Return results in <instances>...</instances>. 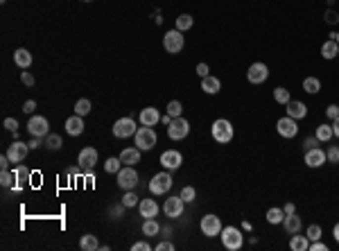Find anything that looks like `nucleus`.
Instances as JSON below:
<instances>
[{
  "label": "nucleus",
  "mask_w": 339,
  "mask_h": 251,
  "mask_svg": "<svg viewBox=\"0 0 339 251\" xmlns=\"http://www.w3.org/2000/svg\"><path fill=\"white\" fill-rule=\"evenodd\" d=\"M131 249H133V251H149V249H152V245L143 240V242H136V245H133Z\"/></svg>",
  "instance_id": "nucleus-48"
},
{
  "label": "nucleus",
  "mask_w": 339,
  "mask_h": 251,
  "mask_svg": "<svg viewBox=\"0 0 339 251\" xmlns=\"http://www.w3.org/2000/svg\"><path fill=\"white\" fill-rule=\"evenodd\" d=\"M190 134V123H188L186 118H172V123L168 125V136L172 140H183L186 136Z\"/></svg>",
  "instance_id": "nucleus-5"
},
{
  "label": "nucleus",
  "mask_w": 339,
  "mask_h": 251,
  "mask_svg": "<svg viewBox=\"0 0 339 251\" xmlns=\"http://www.w3.org/2000/svg\"><path fill=\"white\" fill-rule=\"evenodd\" d=\"M34 109H37V102L34 100H27L25 104H23V111L25 113H34Z\"/></svg>",
  "instance_id": "nucleus-51"
},
{
  "label": "nucleus",
  "mask_w": 339,
  "mask_h": 251,
  "mask_svg": "<svg viewBox=\"0 0 339 251\" xmlns=\"http://www.w3.org/2000/svg\"><path fill=\"white\" fill-rule=\"evenodd\" d=\"M138 131L136 123H133V118H120V120H116L113 123V136L116 138H129V136H133Z\"/></svg>",
  "instance_id": "nucleus-9"
},
{
  "label": "nucleus",
  "mask_w": 339,
  "mask_h": 251,
  "mask_svg": "<svg viewBox=\"0 0 339 251\" xmlns=\"http://www.w3.org/2000/svg\"><path fill=\"white\" fill-rule=\"evenodd\" d=\"M161 123V113L159 109L154 107H145L143 111H140V125H145V127H154V125Z\"/></svg>",
  "instance_id": "nucleus-19"
},
{
  "label": "nucleus",
  "mask_w": 339,
  "mask_h": 251,
  "mask_svg": "<svg viewBox=\"0 0 339 251\" xmlns=\"http://www.w3.org/2000/svg\"><path fill=\"white\" fill-rule=\"evenodd\" d=\"M39 145H41V143H39V138H37V136H34V138H32V143H30V147H32V150H37Z\"/></svg>",
  "instance_id": "nucleus-59"
},
{
  "label": "nucleus",
  "mask_w": 339,
  "mask_h": 251,
  "mask_svg": "<svg viewBox=\"0 0 339 251\" xmlns=\"http://www.w3.org/2000/svg\"><path fill=\"white\" fill-rule=\"evenodd\" d=\"M326 156H328L330 163H339V147L337 145H330L328 152H326Z\"/></svg>",
  "instance_id": "nucleus-44"
},
{
  "label": "nucleus",
  "mask_w": 339,
  "mask_h": 251,
  "mask_svg": "<svg viewBox=\"0 0 339 251\" xmlns=\"http://www.w3.org/2000/svg\"><path fill=\"white\" fill-rule=\"evenodd\" d=\"M197 75L202 77V80H204V77H208V66L206 64H199V66H197Z\"/></svg>",
  "instance_id": "nucleus-52"
},
{
  "label": "nucleus",
  "mask_w": 339,
  "mask_h": 251,
  "mask_svg": "<svg viewBox=\"0 0 339 251\" xmlns=\"http://www.w3.org/2000/svg\"><path fill=\"white\" fill-rule=\"evenodd\" d=\"M192 25H195V18H192L190 14H181V16L176 18V30H179V32H188Z\"/></svg>",
  "instance_id": "nucleus-33"
},
{
  "label": "nucleus",
  "mask_w": 339,
  "mask_h": 251,
  "mask_svg": "<svg viewBox=\"0 0 339 251\" xmlns=\"http://www.w3.org/2000/svg\"><path fill=\"white\" fill-rule=\"evenodd\" d=\"M21 82H23L25 86H34V75H32V73H23V75H21Z\"/></svg>",
  "instance_id": "nucleus-47"
},
{
  "label": "nucleus",
  "mask_w": 339,
  "mask_h": 251,
  "mask_svg": "<svg viewBox=\"0 0 339 251\" xmlns=\"http://www.w3.org/2000/svg\"><path fill=\"white\" fill-rule=\"evenodd\" d=\"M290 249L292 251H307L310 249V242H307V235H292L290 240Z\"/></svg>",
  "instance_id": "nucleus-27"
},
{
  "label": "nucleus",
  "mask_w": 339,
  "mask_h": 251,
  "mask_svg": "<svg viewBox=\"0 0 339 251\" xmlns=\"http://www.w3.org/2000/svg\"><path fill=\"white\" fill-rule=\"evenodd\" d=\"M0 2H7V0H0Z\"/></svg>",
  "instance_id": "nucleus-62"
},
{
  "label": "nucleus",
  "mask_w": 339,
  "mask_h": 251,
  "mask_svg": "<svg viewBox=\"0 0 339 251\" xmlns=\"http://www.w3.org/2000/svg\"><path fill=\"white\" fill-rule=\"evenodd\" d=\"M303 91L314 95V93L321 91V82H319L317 77H305V80H303Z\"/></svg>",
  "instance_id": "nucleus-31"
},
{
  "label": "nucleus",
  "mask_w": 339,
  "mask_h": 251,
  "mask_svg": "<svg viewBox=\"0 0 339 251\" xmlns=\"http://www.w3.org/2000/svg\"><path fill=\"white\" fill-rule=\"evenodd\" d=\"M80 247H82V249H84V251H95V249H100V242H97V238H95V235L86 233V235H82Z\"/></svg>",
  "instance_id": "nucleus-30"
},
{
  "label": "nucleus",
  "mask_w": 339,
  "mask_h": 251,
  "mask_svg": "<svg viewBox=\"0 0 339 251\" xmlns=\"http://www.w3.org/2000/svg\"><path fill=\"white\" fill-rule=\"evenodd\" d=\"M133 138H136V147L140 152L152 150L154 145H156V140H159V138H156V131H154L152 127H145V125L138 129L136 134H133Z\"/></svg>",
  "instance_id": "nucleus-3"
},
{
  "label": "nucleus",
  "mask_w": 339,
  "mask_h": 251,
  "mask_svg": "<svg viewBox=\"0 0 339 251\" xmlns=\"http://www.w3.org/2000/svg\"><path fill=\"white\" fill-rule=\"evenodd\" d=\"M319 143H321V140H319L317 136H314V138H307V140H305V150H312V147H317Z\"/></svg>",
  "instance_id": "nucleus-53"
},
{
  "label": "nucleus",
  "mask_w": 339,
  "mask_h": 251,
  "mask_svg": "<svg viewBox=\"0 0 339 251\" xmlns=\"http://www.w3.org/2000/svg\"><path fill=\"white\" fill-rule=\"evenodd\" d=\"M120 161L125 166H136V163H140V150L138 147H125L120 154Z\"/></svg>",
  "instance_id": "nucleus-22"
},
{
  "label": "nucleus",
  "mask_w": 339,
  "mask_h": 251,
  "mask_svg": "<svg viewBox=\"0 0 339 251\" xmlns=\"http://www.w3.org/2000/svg\"><path fill=\"white\" fill-rule=\"evenodd\" d=\"M75 113L77 116H88L90 113V100H86V97H82V100H77V104H75Z\"/></svg>",
  "instance_id": "nucleus-36"
},
{
  "label": "nucleus",
  "mask_w": 339,
  "mask_h": 251,
  "mask_svg": "<svg viewBox=\"0 0 339 251\" xmlns=\"http://www.w3.org/2000/svg\"><path fill=\"white\" fill-rule=\"evenodd\" d=\"M120 167H122V161H120V156H113V159H106V163H104V170L109 172V174H118V172H120Z\"/></svg>",
  "instance_id": "nucleus-35"
},
{
  "label": "nucleus",
  "mask_w": 339,
  "mask_h": 251,
  "mask_svg": "<svg viewBox=\"0 0 339 251\" xmlns=\"http://www.w3.org/2000/svg\"><path fill=\"white\" fill-rule=\"evenodd\" d=\"M219 238H222V245L226 247L228 251H238V249H242V245H244L242 231L235 229V226H226V229H222Z\"/></svg>",
  "instance_id": "nucleus-2"
},
{
  "label": "nucleus",
  "mask_w": 339,
  "mask_h": 251,
  "mask_svg": "<svg viewBox=\"0 0 339 251\" xmlns=\"http://www.w3.org/2000/svg\"><path fill=\"white\" fill-rule=\"evenodd\" d=\"M310 249L312 251H328V245H323L321 240H314L312 245H310Z\"/></svg>",
  "instance_id": "nucleus-49"
},
{
  "label": "nucleus",
  "mask_w": 339,
  "mask_h": 251,
  "mask_svg": "<svg viewBox=\"0 0 339 251\" xmlns=\"http://www.w3.org/2000/svg\"><path fill=\"white\" fill-rule=\"evenodd\" d=\"M321 54L323 59H335L339 54V43L335 41V39H330V41H326L321 45Z\"/></svg>",
  "instance_id": "nucleus-28"
},
{
  "label": "nucleus",
  "mask_w": 339,
  "mask_h": 251,
  "mask_svg": "<svg viewBox=\"0 0 339 251\" xmlns=\"http://www.w3.org/2000/svg\"><path fill=\"white\" fill-rule=\"evenodd\" d=\"M159 231H161V226H159V222H156L154 217H149V219H145V222H143V233L145 235H149V238H152V235H159Z\"/></svg>",
  "instance_id": "nucleus-34"
},
{
  "label": "nucleus",
  "mask_w": 339,
  "mask_h": 251,
  "mask_svg": "<svg viewBox=\"0 0 339 251\" xmlns=\"http://www.w3.org/2000/svg\"><path fill=\"white\" fill-rule=\"evenodd\" d=\"M276 131H278L283 138H294V136L298 134V125H297L294 118L285 116V118H281V120L276 123Z\"/></svg>",
  "instance_id": "nucleus-13"
},
{
  "label": "nucleus",
  "mask_w": 339,
  "mask_h": 251,
  "mask_svg": "<svg viewBox=\"0 0 339 251\" xmlns=\"http://www.w3.org/2000/svg\"><path fill=\"white\" fill-rule=\"evenodd\" d=\"M181 111H183V104H181L179 100H172V102L168 104V113H170L172 118H179Z\"/></svg>",
  "instance_id": "nucleus-41"
},
{
  "label": "nucleus",
  "mask_w": 339,
  "mask_h": 251,
  "mask_svg": "<svg viewBox=\"0 0 339 251\" xmlns=\"http://www.w3.org/2000/svg\"><path fill=\"white\" fill-rule=\"evenodd\" d=\"M305 235H307V240H321V235H323V231H321V226L319 224H310L307 226V231H305Z\"/></svg>",
  "instance_id": "nucleus-40"
},
{
  "label": "nucleus",
  "mask_w": 339,
  "mask_h": 251,
  "mask_svg": "<svg viewBox=\"0 0 339 251\" xmlns=\"http://www.w3.org/2000/svg\"><path fill=\"white\" fill-rule=\"evenodd\" d=\"M326 116H328L330 120H335V118H339V107H337V104H330V107L326 109Z\"/></svg>",
  "instance_id": "nucleus-45"
},
{
  "label": "nucleus",
  "mask_w": 339,
  "mask_h": 251,
  "mask_svg": "<svg viewBox=\"0 0 339 251\" xmlns=\"http://www.w3.org/2000/svg\"><path fill=\"white\" fill-rule=\"evenodd\" d=\"M283 226H285L287 233H298L301 231V217H298L297 213H292V215H285V219H283Z\"/></svg>",
  "instance_id": "nucleus-25"
},
{
  "label": "nucleus",
  "mask_w": 339,
  "mask_h": 251,
  "mask_svg": "<svg viewBox=\"0 0 339 251\" xmlns=\"http://www.w3.org/2000/svg\"><path fill=\"white\" fill-rule=\"evenodd\" d=\"M317 136L321 143H328V140H333L335 138V131H333V125H319L317 127Z\"/></svg>",
  "instance_id": "nucleus-29"
},
{
  "label": "nucleus",
  "mask_w": 339,
  "mask_h": 251,
  "mask_svg": "<svg viewBox=\"0 0 339 251\" xmlns=\"http://www.w3.org/2000/svg\"><path fill=\"white\" fill-rule=\"evenodd\" d=\"M333 131H335V136L339 138V118H335L333 120Z\"/></svg>",
  "instance_id": "nucleus-56"
},
{
  "label": "nucleus",
  "mask_w": 339,
  "mask_h": 251,
  "mask_svg": "<svg viewBox=\"0 0 339 251\" xmlns=\"http://www.w3.org/2000/svg\"><path fill=\"white\" fill-rule=\"evenodd\" d=\"M66 131H68V136H82L84 134V118L82 116H70L68 120H66Z\"/></svg>",
  "instance_id": "nucleus-20"
},
{
  "label": "nucleus",
  "mask_w": 339,
  "mask_h": 251,
  "mask_svg": "<svg viewBox=\"0 0 339 251\" xmlns=\"http://www.w3.org/2000/svg\"><path fill=\"white\" fill-rule=\"evenodd\" d=\"M199 229H202V233L206 235V238H215V235L222 233V219H219L217 215H212V213L211 215H204Z\"/></svg>",
  "instance_id": "nucleus-8"
},
{
  "label": "nucleus",
  "mask_w": 339,
  "mask_h": 251,
  "mask_svg": "<svg viewBox=\"0 0 339 251\" xmlns=\"http://www.w3.org/2000/svg\"><path fill=\"white\" fill-rule=\"evenodd\" d=\"M161 123L170 125V123H172V116H170V113H168V116H161Z\"/></svg>",
  "instance_id": "nucleus-57"
},
{
  "label": "nucleus",
  "mask_w": 339,
  "mask_h": 251,
  "mask_svg": "<svg viewBox=\"0 0 339 251\" xmlns=\"http://www.w3.org/2000/svg\"><path fill=\"white\" fill-rule=\"evenodd\" d=\"M170 188H172V174H170V170L154 174L152 181H149L152 195H165V193H170Z\"/></svg>",
  "instance_id": "nucleus-6"
},
{
  "label": "nucleus",
  "mask_w": 339,
  "mask_h": 251,
  "mask_svg": "<svg viewBox=\"0 0 339 251\" xmlns=\"http://www.w3.org/2000/svg\"><path fill=\"white\" fill-rule=\"evenodd\" d=\"M183 206H186V202L181 199V195L179 197H168L163 204V213L168 215L170 219H176V217L183 215Z\"/></svg>",
  "instance_id": "nucleus-12"
},
{
  "label": "nucleus",
  "mask_w": 339,
  "mask_h": 251,
  "mask_svg": "<svg viewBox=\"0 0 339 251\" xmlns=\"http://www.w3.org/2000/svg\"><path fill=\"white\" fill-rule=\"evenodd\" d=\"M274 100L278 102V104H287V102L292 100V95H290V91H287V88L278 86V88H274Z\"/></svg>",
  "instance_id": "nucleus-37"
},
{
  "label": "nucleus",
  "mask_w": 339,
  "mask_h": 251,
  "mask_svg": "<svg viewBox=\"0 0 339 251\" xmlns=\"http://www.w3.org/2000/svg\"><path fill=\"white\" fill-rule=\"evenodd\" d=\"M118 186L122 190H133L138 186V172L133 170V166L120 167V172H118Z\"/></svg>",
  "instance_id": "nucleus-10"
},
{
  "label": "nucleus",
  "mask_w": 339,
  "mask_h": 251,
  "mask_svg": "<svg viewBox=\"0 0 339 251\" xmlns=\"http://www.w3.org/2000/svg\"><path fill=\"white\" fill-rule=\"evenodd\" d=\"M335 41H337V43H339V34H335Z\"/></svg>",
  "instance_id": "nucleus-60"
},
{
  "label": "nucleus",
  "mask_w": 339,
  "mask_h": 251,
  "mask_svg": "<svg viewBox=\"0 0 339 251\" xmlns=\"http://www.w3.org/2000/svg\"><path fill=\"white\" fill-rule=\"evenodd\" d=\"M138 210H140V217H145V219L156 217V215H159V204L154 202V199H140Z\"/></svg>",
  "instance_id": "nucleus-21"
},
{
  "label": "nucleus",
  "mask_w": 339,
  "mask_h": 251,
  "mask_svg": "<svg viewBox=\"0 0 339 251\" xmlns=\"http://www.w3.org/2000/svg\"><path fill=\"white\" fill-rule=\"evenodd\" d=\"M14 64H16L18 68H30V66H32V52L25 48H18L16 52H14Z\"/></svg>",
  "instance_id": "nucleus-24"
},
{
  "label": "nucleus",
  "mask_w": 339,
  "mask_h": 251,
  "mask_svg": "<svg viewBox=\"0 0 339 251\" xmlns=\"http://www.w3.org/2000/svg\"><path fill=\"white\" fill-rule=\"evenodd\" d=\"M45 147H48V150H52V152L61 150V136L48 134V138H45Z\"/></svg>",
  "instance_id": "nucleus-39"
},
{
  "label": "nucleus",
  "mask_w": 339,
  "mask_h": 251,
  "mask_svg": "<svg viewBox=\"0 0 339 251\" xmlns=\"http://www.w3.org/2000/svg\"><path fill=\"white\" fill-rule=\"evenodd\" d=\"M27 131H30V136H37V138L48 136L50 134L48 118H45V116H32L30 120H27Z\"/></svg>",
  "instance_id": "nucleus-7"
},
{
  "label": "nucleus",
  "mask_w": 339,
  "mask_h": 251,
  "mask_svg": "<svg viewBox=\"0 0 339 251\" xmlns=\"http://www.w3.org/2000/svg\"><path fill=\"white\" fill-rule=\"evenodd\" d=\"M181 163H183V156L176 150H165L163 154H161V166H163L165 170H179Z\"/></svg>",
  "instance_id": "nucleus-14"
},
{
  "label": "nucleus",
  "mask_w": 339,
  "mask_h": 251,
  "mask_svg": "<svg viewBox=\"0 0 339 251\" xmlns=\"http://www.w3.org/2000/svg\"><path fill=\"white\" fill-rule=\"evenodd\" d=\"M14 181H16V179H14V172L2 170V174H0V183H2L5 188H9V186H14Z\"/></svg>",
  "instance_id": "nucleus-43"
},
{
  "label": "nucleus",
  "mask_w": 339,
  "mask_h": 251,
  "mask_svg": "<svg viewBox=\"0 0 339 251\" xmlns=\"http://www.w3.org/2000/svg\"><path fill=\"white\" fill-rule=\"evenodd\" d=\"M9 163H11V161H9V156H7V154L0 156V167H2V170H9Z\"/></svg>",
  "instance_id": "nucleus-54"
},
{
  "label": "nucleus",
  "mask_w": 339,
  "mask_h": 251,
  "mask_svg": "<svg viewBox=\"0 0 339 251\" xmlns=\"http://www.w3.org/2000/svg\"><path fill=\"white\" fill-rule=\"evenodd\" d=\"M333 235H335V240L339 242V222H337V224H335V229H333Z\"/></svg>",
  "instance_id": "nucleus-58"
},
{
  "label": "nucleus",
  "mask_w": 339,
  "mask_h": 251,
  "mask_svg": "<svg viewBox=\"0 0 339 251\" xmlns=\"http://www.w3.org/2000/svg\"><path fill=\"white\" fill-rule=\"evenodd\" d=\"M14 179H16V188L23 190V188L27 186V181H30V170H27L25 166L14 167Z\"/></svg>",
  "instance_id": "nucleus-26"
},
{
  "label": "nucleus",
  "mask_w": 339,
  "mask_h": 251,
  "mask_svg": "<svg viewBox=\"0 0 339 251\" xmlns=\"http://www.w3.org/2000/svg\"><path fill=\"white\" fill-rule=\"evenodd\" d=\"M77 163H80L84 170H90V167L97 163V150L95 147H84V150L80 152V156H77Z\"/></svg>",
  "instance_id": "nucleus-17"
},
{
  "label": "nucleus",
  "mask_w": 339,
  "mask_h": 251,
  "mask_svg": "<svg viewBox=\"0 0 339 251\" xmlns=\"http://www.w3.org/2000/svg\"><path fill=\"white\" fill-rule=\"evenodd\" d=\"M283 210H285V215H292L294 210H297V206H294V204H285V209Z\"/></svg>",
  "instance_id": "nucleus-55"
},
{
  "label": "nucleus",
  "mask_w": 339,
  "mask_h": 251,
  "mask_svg": "<svg viewBox=\"0 0 339 251\" xmlns=\"http://www.w3.org/2000/svg\"><path fill=\"white\" fill-rule=\"evenodd\" d=\"M283 219H285V210L283 209H269L267 210V222L269 224H283Z\"/></svg>",
  "instance_id": "nucleus-32"
},
{
  "label": "nucleus",
  "mask_w": 339,
  "mask_h": 251,
  "mask_svg": "<svg viewBox=\"0 0 339 251\" xmlns=\"http://www.w3.org/2000/svg\"><path fill=\"white\" fill-rule=\"evenodd\" d=\"M156 251H174V245H172V242H159Z\"/></svg>",
  "instance_id": "nucleus-50"
},
{
  "label": "nucleus",
  "mask_w": 339,
  "mask_h": 251,
  "mask_svg": "<svg viewBox=\"0 0 339 251\" xmlns=\"http://www.w3.org/2000/svg\"><path fill=\"white\" fill-rule=\"evenodd\" d=\"M267 77H269V68H267V64H262V61H255V64L249 66V70H247V80H249V84H262V82H267Z\"/></svg>",
  "instance_id": "nucleus-11"
},
{
  "label": "nucleus",
  "mask_w": 339,
  "mask_h": 251,
  "mask_svg": "<svg viewBox=\"0 0 339 251\" xmlns=\"http://www.w3.org/2000/svg\"><path fill=\"white\" fill-rule=\"evenodd\" d=\"M219 88H222V82H219L217 77L208 75V77H204V80H202V91L208 93V95H217Z\"/></svg>",
  "instance_id": "nucleus-23"
},
{
  "label": "nucleus",
  "mask_w": 339,
  "mask_h": 251,
  "mask_svg": "<svg viewBox=\"0 0 339 251\" xmlns=\"http://www.w3.org/2000/svg\"><path fill=\"white\" fill-rule=\"evenodd\" d=\"M138 195L136 193H131V190H127V195H125V197H122V206H125V209H133V206H138Z\"/></svg>",
  "instance_id": "nucleus-38"
},
{
  "label": "nucleus",
  "mask_w": 339,
  "mask_h": 251,
  "mask_svg": "<svg viewBox=\"0 0 339 251\" xmlns=\"http://www.w3.org/2000/svg\"><path fill=\"white\" fill-rule=\"evenodd\" d=\"M211 134H212V140L219 145H226L233 140L235 136V129L233 125H231V120H226V118H219V120H215L211 127Z\"/></svg>",
  "instance_id": "nucleus-1"
},
{
  "label": "nucleus",
  "mask_w": 339,
  "mask_h": 251,
  "mask_svg": "<svg viewBox=\"0 0 339 251\" xmlns=\"http://www.w3.org/2000/svg\"><path fill=\"white\" fill-rule=\"evenodd\" d=\"M326 161H328V156H326V152H323L321 147L305 150V166L307 167H321Z\"/></svg>",
  "instance_id": "nucleus-16"
},
{
  "label": "nucleus",
  "mask_w": 339,
  "mask_h": 251,
  "mask_svg": "<svg viewBox=\"0 0 339 251\" xmlns=\"http://www.w3.org/2000/svg\"><path fill=\"white\" fill-rule=\"evenodd\" d=\"M84 2H93V0H84Z\"/></svg>",
  "instance_id": "nucleus-61"
},
{
  "label": "nucleus",
  "mask_w": 339,
  "mask_h": 251,
  "mask_svg": "<svg viewBox=\"0 0 339 251\" xmlns=\"http://www.w3.org/2000/svg\"><path fill=\"white\" fill-rule=\"evenodd\" d=\"M195 197H197V190L192 186L181 188V199H183V202H195Z\"/></svg>",
  "instance_id": "nucleus-42"
},
{
  "label": "nucleus",
  "mask_w": 339,
  "mask_h": 251,
  "mask_svg": "<svg viewBox=\"0 0 339 251\" xmlns=\"http://www.w3.org/2000/svg\"><path fill=\"white\" fill-rule=\"evenodd\" d=\"M5 129H9V131H16V129H18L16 118H5Z\"/></svg>",
  "instance_id": "nucleus-46"
},
{
  "label": "nucleus",
  "mask_w": 339,
  "mask_h": 251,
  "mask_svg": "<svg viewBox=\"0 0 339 251\" xmlns=\"http://www.w3.org/2000/svg\"><path fill=\"white\" fill-rule=\"evenodd\" d=\"M183 45H186V39H183V32H179L176 27L170 30L163 37V48L168 50L170 54H179L181 50H183Z\"/></svg>",
  "instance_id": "nucleus-4"
},
{
  "label": "nucleus",
  "mask_w": 339,
  "mask_h": 251,
  "mask_svg": "<svg viewBox=\"0 0 339 251\" xmlns=\"http://www.w3.org/2000/svg\"><path fill=\"white\" fill-rule=\"evenodd\" d=\"M285 111L290 118H294V120H303V118L307 116V107L303 104V102H297V100H290L285 104Z\"/></svg>",
  "instance_id": "nucleus-18"
},
{
  "label": "nucleus",
  "mask_w": 339,
  "mask_h": 251,
  "mask_svg": "<svg viewBox=\"0 0 339 251\" xmlns=\"http://www.w3.org/2000/svg\"><path fill=\"white\" fill-rule=\"evenodd\" d=\"M27 152H30V145L21 143V140H14V143L7 147V156H9L11 163H21V161L27 156Z\"/></svg>",
  "instance_id": "nucleus-15"
}]
</instances>
